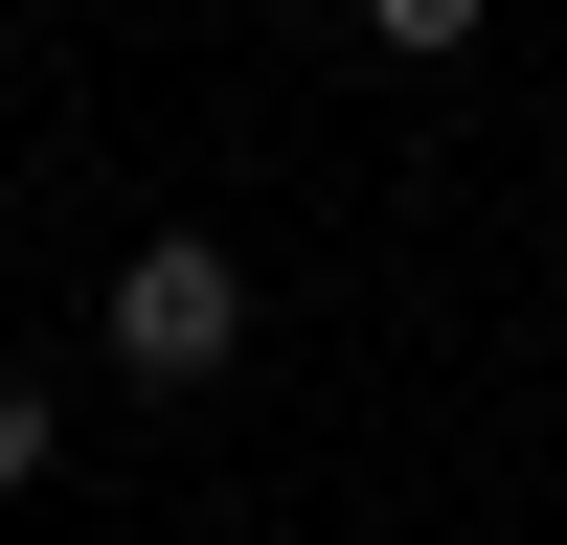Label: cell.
I'll list each match as a JSON object with an SVG mask.
<instances>
[{"mask_svg":"<svg viewBox=\"0 0 567 545\" xmlns=\"http://www.w3.org/2000/svg\"><path fill=\"white\" fill-rule=\"evenodd\" d=\"M227 341H250V250H205V227L114 250V363H136V387H205Z\"/></svg>","mask_w":567,"mask_h":545,"instance_id":"1","label":"cell"},{"mask_svg":"<svg viewBox=\"0 0 567 545\" xmlns=\"http://www.w3.org/2000/svg\"><path fill=\"white\" fill-rule=\"evenodd\" d=\"M45 454H69V409H45V387H23V363H0V500H23V477H45Z\"/></svg>","mask_w":567,"mask_h":545,"instance_id":"2","label":"cell"},{"mask_svg":"<svg viewBox=\"0 0 567 545\" xmlns=\"http://www.w3.org/2000/svg\"><path fill=\"white\" fill-rule=\"evenodd\" d=\"M363 23H386L409 69H454V45H477V0H363Z\"/></svg>","mask_w":567,"mask_h":545,"instance_id":"3","label":"cell"}]
</instances>
